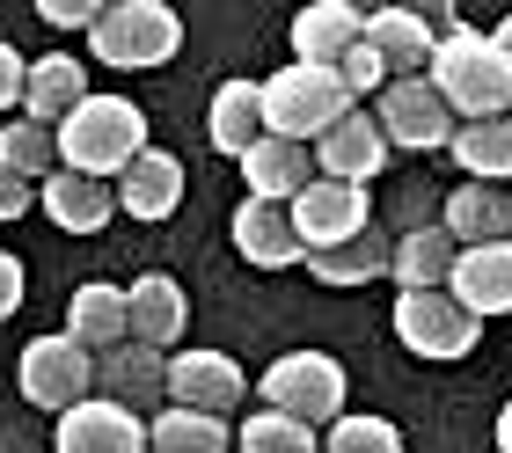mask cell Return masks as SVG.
I'll return each mask as SVG.
<instances>
[{
    "mask_svg": "<svg viewBox=\"0 0 512 453\" xmlns=\"http://www.w3.org/2000/svg\"><path fill=\"white\" fill-rule=\"evenodd\" d=\"M425 81L447 95V110L461 117V125L512 117V52H505L491 30H469V22H454V30L439 37Z\"/></svg>",
    "mask_w": 512,
    "mask_h": 453,
    "instance_id": "1",
    "label": "cell"
},
{
    "mask_svg": "<svg viewBox=\"0 0 512 453\" xmlns=\"http://www.w3.org/2000/svg\"><path fill=\"white\" fill-rule=\"evenodd\" d=\"M139 154H147V117H139L132 95H88L59 125V161L96 183H118Z\"/></svg>",
    "mask_w": 512,
    "mask_h": 453,
    "instance_id": "2",
    "label": "cell"
},
{
    "mask_svg": "<svg viewBox=\"0 0 512 453\" xmlns=\"http://www.w3.org/2000/svg\"><path fill=\"white\" fill-rule=\"evenodd\" d=\"M88 52L118 74H147V66H169L183 52V15L169 0H110L103 22L88 30Z\"/></svg>",
    "mask_w": 512,
    "mask_h": 453,
    "instance_id": "3",
    "label": "cell"
},
{
    "mask_svg": "<svg viewBox=\"0 0 512 453\" xmlns=\"http://www.w3.org/2000/svg\"><path fill=\"white\" fill-rule=\"evenodd\" d=\"M337 117H352V95H344L337 66H278L264 81V125L271 139H293V147H308L337 125Z\"/></svg>",
    "mask_w": 512,
    "mask_h": 453,
    "instance_id": "4",
    "label": "cell"
},
{
    "mask_svg": "<svg viewBox=\"0 0 512 453\" xmlns=\"http://www.w3.org/2000/svg\"><path fill=\"white\" fill-rule=\"evenodd\" d=\"M88 380H96V351L74 344L59 329V337H30L22 344V359H15V388L37 402V410H81L88 402Z\"/></svg>",
    "mask_w": 512,
    "mask_h": 453,
    "instance_id": "5",
    "label": "cell"
},
{
    "mask_svg": "<svg viewBox=\"0 0 512 453\" xmlns=\"http://www.w3.org/2000/svg\"><path fill=\"white\" fill-rule=\"evenodd\" d=\"M395 337H403V351H417V359L454 366V359H469V351H476L483 322L454 293H403V300H395Z\"/></svg>",
    "mask_w": 512,
    "mask_h": 453,
    "instance_id": "6",
    "label": "cell"
},
{
    "mask_svg": "<svg viewBox=\"0 0 512 453\" xmlns=\"http://www.w3.org/2000/svg\"><path fill=\"white\" fill-rule=\"evenodd\" d=\"M264 402L286 410L300 424H322V417H344V366L330 351H286V359L264 366Z\"/></svg>",
    "mask_w": 512,
    "mask_h": 453,
    "instance_id": "7",
    "label": "cell"
},
{
    "mask_svg": "<svg viewBox=\"0 0 512 453\" xmlns=\"http://www.w3.org/2000/svg\"><path fill=\"white\" fill-rule=\"evenodd\" d=\"M381 132H388V147H403V154H432V147H454V110H447V95H439L425 74L417 81H388L381 88Z\"/></svg>",
    "mask_w": 512,
    "mask_h": 453,
    "instance_id": "8",
    "label": "cell"
},
{
    "mask_svg": "<svg viewBox=\"0 0 512 453\" xmlns=\"http://www.w3.org/2000/svg\"><path fill=\"white\" fill-rule=\"evenodd\" d=\"M366 220H374V198H366L359 183L315 176V183L293 198V227H300V242H308V256H315V249H344V242H359V234H374Z\"/></svg>",
    "mask_w": 512,
    "mask_h": 453,
    "instance_id": "9",
    "label": "cell"
},
{
    "mask_svg": "<svg viewBox=\"0 0 512 453\" xmlns=\"http://www.w3.org/2000/svg\"><path fill=\"white\" fill-rule=\"evenodd\" d=\"M242 395H249V373L227 351H176L169 359V402L176 410L227 417V410H242Z\"/></svg>",
    "mask_w": 512,
    "mask_h": 453,
    "instance_id": "10",
    "label": "cell"
},
{
    "mask_svg": "<svg viewBox=\"0 0 512 453\" xmlns=\"http://www.w3.org/2000/svg\"><path fill=\"white\" fill-rule=\"evenodd\" d=\"M52 453H147V417L125 410V402L88 395L81 410H66V417H59Z\"/></svg>",
    "mask_w": 512,
    "mask_h": 453,
    "instance_id": "11",
    "label": "cell"
},
{
    "mask_svg": "<svg viewBox=\"0 0 512 453\" xmlns=\"http://www.w3.org/2000/svg\"><path fill=\"white\" fill-rule=\"evenodd\" d=\"M388 169V132H381V117H337L330 132L315 139V176H330V183H374Z\"/></svg>",
    "mask_w": 512,
    "mask_h": 453,
    "instance_id": "12",
    "label": "cell"
},
{
    "mask_svg": "<svg viewBox=\"0 0 512 453\" xmlns=\"http://www.w3.org/2000/svg\"><path fill=\"white\" fill-rule=\"evenodd\" d=\"M227 234H235V249L249 256L256 271H293V264H308V242H300V227H293V205L242 198L235 220H227Z\"/></svg>",
    "mask_w": 512,
    "mask_h": 453,
    "instance_id": "13",
    "label": "cell"
},
{
    "mask_svg": "<svg viewBox=\"0 0 512 453\" xmlns=\"http://www.w3.org/2000/svg\"><path fill=\"white\" fill-rule=\"evenodd\" d=\"M66 337L88 344L96 359L118 351V344H132V293L125 285H103V278L74 285V300H66Z\"/></svg>",
    "mask_w": 512,
    "mask_h": 453,
    "instance_id": "14",
    "label": "cell"
},
{
    "mask_svg": "<svg viewBox=\"0 0 512 453\" xmlns=\"http://www.w3.org/2000/svg\"><path fill=\"white\" fill-rule=\"evenodd\" d=\"M359 44H366V8H352V0H315V8L293 15V59L300 66H337Z\"/></svg>",
    "mask_w": 512,
    "mask_h": 453,
    "instance_id": "15",
    "label": "cell"
},
{
    "mask_svg": "<svg viewBox=\"0 0 512 453\" xmlns=\"http://www.w3.org/2000/svg\"><path fill=\"white\" fill-rule=\"evenodd\" d=\"M366 44L381 52L388 81H417V74H432V52H439L432 22L417 15V8H374V15H366Z\"/></svg>",
    "mask_w": 512,
    "mask_h": 453,
    "instance_id": "16",
    "label": "cell"
},
{
    "mask_svg": "<svg viewBox=\"0 0 512 453\" xmlns=\"http://www.w3.org/2000/svg\"><path fill=\"white\" fill-rule=\"evenodd\" d=\"M242 183H249V198H264V205H293L300 190L315 183V154L308 147H293V139H256V147L242 154Z\"/></svg>",
    "mask_w": 512,
    "mask_h": 453,
    "instance_id": "17",
    "label": "cell"
},
{
    "mask_svg": "<svg viewBox=\"0 0 512 453\" xmlns=\"http://www.w3.org/2000/svg\"><path fill=\"white\" fill-rule=\"evenodd\" d=\"M447 293L469 307V315H512V242H491V249H461V264L447 278Z\"/></svg>",
    "mask_w": 512,
    "mask_h": 453,
    "instance_id": "18",
    "label": "cell"
},
{
    "mask_svg": "<svg viewBox=\"0 0 512 453\" xmlns=\"http://www.w3.org/2000/svg\"><path fill=\"white\" fill-rule=\"evenodd\" d=\"M88 103V66L74 52H44L30 59V88H22V117H37V125H66Z\"/></svg>",
    "mask_w": 512,
    "mask_h": 453,
    "instance_id": "19",
    "label": "cell"
},
{
    "mask_svg": "<svg viewBox=\"0 0 512 453\" xmlns=\"http://www.w3.org/2000/svg\"><path fill=\"white\" fill-rule=\"evenodd\" d=\"M454 234L461 249H491V242H512V190L505 183H461L447 198V220H439Z\"/></svg>",
    "mask_w": 512,
    "mask_h": 453,
    "instance_id": "20",
    "label": "cell"
},
{
    "mask_svg": "<svg viewBox=\"0 0 512 453\" xmlns=\"http://www.w3.org/2000/svg\"><path fill=\"white\" fill-rule=\"evenodd\" d=\"M96 380H103V402H125V410H154L169 395V359L147 344H118L96 359Z\"/></svg>",
    "mask_w": 512,
    "mask_h": 453,
    "instance_id": "21",
    "label": "cell"
},
{
    "mask_svg": "<svg viewBox=\"0 0 512 453\" xmlns=\"http://www.w3.org/2000/svg\"><path fill=\"white\" fill-rule=\"evenodd\" d=\"M454 264H461V242L447 227H410L403 242H395V256H388V278L403 285V293H447Z\"/></svg>",
    "mask_w": 512,
    "mask_h": 453,
    "instance_id": "22",
    "label": "cell"
},
{
    "mask_svg": "<svg viewBox=\"0 0 512 453\" xmlns=\"http://www.w3.org/2000/svg\"><path fill=\"white\" fill-rule=\"evenodd\" d=\"M37 198H44V212H52V227H66V234H103L110 212H118V183H96V176H81V169H59Z\"/></svg>",
    "mask_w": 512,
    "mask_h": 453,
    "instance_id": "23",
    "label": "cell"
},
{
    "mask_svg": "<svg viewBox=\"0 0 512 453\" xmlns=\"http://www.w3.org/2000/svg\"><path fill=\"white\" fill-rule=\"evenodd\" d=\"M132 293V344L147 351H169L183 337V322H191V300H183V285L169 271H147L139 285H125Z\"/></svg>",
    "mask_w": 512,
    "mask_h": 453,
    "instance_id": "24",
    "label": "cell"
},
{
    "mask_svg": "<svg viewBox=\"0 0 512 453\" xmlns=\"http://www.w3.org/2000/svg\"><path fill=\"white\" fill-rule=\"evenodd\" d=\"M176 205H183V161L161 154V147H147L118 176V212H132V220H169Z\"/></svg>",
    "mask_w": 512,
    "mask_h": 453,
    "instance_id": "25",
    "label": "cell"
},
{
    "mask_svg": "<svg viewBox=\"0 0 512 453\" xmlns=\"http://www.w3.org/2000/svg\"><path fill=\"white\" fill-rule=\"evenodd\" d=\"M264 132H271V125H264V81H220L213 110H205V139H213L220 154L242 161Z\"/></svg>",
    "mask_w": 512,
    "mask_h": 453,
    "instance_id": "26",
    "label": "cell"
},
{
    "mask_svg": "<svg viewBox=\"0 0 512 453\" xmlns=\"http://www.w3.org/2000/svg\"><path fill=\"white\" fill-rule=\"evenodd\" d=\"M0 169H15L22 183H52L66 161H59V125H37V117H8L0 125Z\"/></svg>",
    "mask_w": 512,
    "mask_h": 453,
    "instance_id": "27",
    "label": "cell"
},
{
    "mask_svg": "<svg viewBox=\"0 0 512 453\" xmlns=\"http://www.w3.org/2000/svg\"><path fill=\"white\" fill-rule=\"evenodd\" d=\"M461 176L469 183H512V117H483V125H461L454 147Z\"/></svg>",
    "mask_w": 512,
    "mask_h": 453,
    "instance_id": "28",
    "label": "cell"
},
{
    "mask_svg": "<svg viewBox=\"0 0 512 453\" xmlns=\"http://www.w3.org/2000/svg\"><path fill=\"white\" fill-rule=\"evenodd\" d=\"M147 453H227V417H205V410H154L147 424Z\"/></svg>",
    "mask_w": 512,
    "mask_h": 453,
    "instance_id": "29",
    "label": "cell"
},
{
    "mask_svg": "<svg viewBox=\"0 0 512 453\" xmlns=\"http://www.w3.org/2000/svg\"><path fill=\"white\" fill-rule=\"evenodd\" d=\"M388 256H395V242H381V234H359V242H344V249H315L308 271H315V285H366V278L388 271Z\"/></svg>",
    "mask_w": 512,
    "mask_h": 453,
    "instance_id": "30",
    "label": "cell"
},
{
    "mask_svg": "<svg viewBox=\"0 0 512 453\" xmlns=\"http://www.w3.org/2000/svg\"><path fill=\"white\" fill-rule=\"evenodd\" d=\"M235 446L242 453H315V424H300L286 410H256V417H242Z\"/></svg>",
    "mask_w": 512,
    "mask_h": 453,
    "instance_id": "31",
    "label": "cell"
},
{
    "mask_svg": "<svg viewBox=\"0 0 512 453\" xmlns=\"http://www.w3.org/2000/svg\"><path fill=\"white\" fill-rule=\"evenodd\" d=\"M322 453H403V432L388 417H337Z\"/></svg>",
    "mask_w": 512,
    "mask_h": 453,
    "instance_id": "32",
    "label": "cell"
},
{
    "mask_svg": "<svg viewBox=\"0 0 512 453\" xmlns=\"http://www.w3.org/2000/svg\"><path fill=\"white\" fill-rule=\"evenodd\" d=\"M381 74H388V66H381L374 44H359V52H344V59H337V81H344V95H352V103H359V95H374Z\"/></svg>",
    "mask_w": 512,
    "mask_h": 453,
    "instance_id": "33",
    "label": "cell"
},
{
    "mask_svg": "<svg viewBox=\"0 0 512 453\" xmlns=\"http://www.w3.org/2000/svg\"><path fill=\"white\" fill-rule=\"evenodd\" d=\"M37 15L52 22V30H96V22H103V8H96V0H44Z\"/></svg>",
    "mask_w": 512,
    "mask_h": 453,
    "instance_id": "34",
    "label": "cell"
},
{
    "mask_svg": "<svg viewBox=\"0 0 512 453\" xmlns=\"http://www.w3.org/2000/svg\"><path fill=\"white\" fill-rule=\"evenodd\" d=\"M22 88H30V59H22L8 37H0V110H15Z\"/></svg>",
    "mask_w": 512,
    "mask_h": 453,
    "instance_id": "35",
    "label": "cell"
},
{
    "mask_svg": "<svg viewBox=\"0 0 512 453\" xmlns=\"http://www.w3.org/2000/svg\"><path fill=\"white\" fill-rule=\"evenodd\" d=\"M30 198H37V183H22L15 169H0V220H22V212H30Z\"/></svg>",
    "mask_w": 512,
    "mask_h": 453,
    "instance_id": "36",
    "label": "cell"
},
{
    "mask_svg": "<svg viewBox=\"0 0 512 453\" xmlns=\"http://www.w3.org/2000/svg\"><path fill=\"white\" fill-rule=\"evenodd\" d=\"M15 307H22V264H15L8 249H0V322H8Z\"/></svg>",
    "mask_w": 512,
    "mask_h": 453,
    "instance_id": "37",
    "label": "cell"
},
{
    "mask_svg": "<svg viewBox=\"0 0 512 453\" xmlns=\"http://www.w3.org/2000/svg\"><path fill=\"white\" fill-rule=\"evenodd\" d=\"M498 453H512V402L498 410Z\"/></svg>",
    "mask_w": 512,
    "mask_h": 453,
    "instance_id": "38",
    "label": "cell"
},
{
    "mask_svg": "<svg viewBox=\"0 0 512 453\" xmlns=\"http://www.w3.org/2000/svg\"><path fill=\"white\" fill-rule=\"evenodd\" d=\"M491 37H498V44H505V52H512V15H505V22H498V30H491Z\"/></svg>",
    "mask_w": 512,
    "mask_h": 453,
    "instance_id": "39",
    "label": "cell"
}]
</instances>
